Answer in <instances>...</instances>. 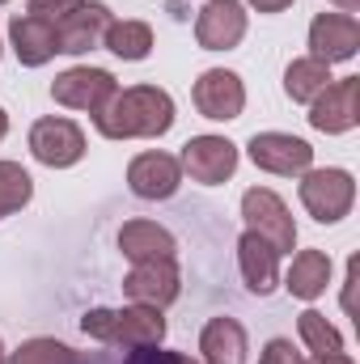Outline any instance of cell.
<instances>
[{
  "mask_svg": "<svg viewBox=\"0 0 360 364\" xmlns=\"http://www.w3.org/2000/svg\"><path fill=\"white\" fill-rule=\"evenodd\" d=\"M93 127L106 140H157L174 127V97L162 85L119 90L93 114Z\"/></svg>",
  "mask_w": 360,
  "mask_h": 364,
  "instance_id": "obj_1",
  "label": "cell"
},
{
  "mask_svg": "<svg viewBox=\"0 0 360 364\" xmlns=\"http://www.w3.org/2000/svg\"><path fill=\"white\" fill-rule=\"evenodd\" d=\"M81 331L97 339L102 348H162L166 339V318L153 305H123V309H90L81 318Z\"/></svg>",
  "mask_w": 360,
  "mask_h": 364,
  "instance_id": "obj_2",
  "label": "cell"
},
{
  "mask_svg": "<svg viewBox=\"0 0 360 364\" xmlns=\"http://www.w3.org/2000/svg\"><path fill=\"white\" fill-rule=\"evenodd\" d=\"M301 203L318 225H339L356 203V178L348 170H305L301 174Z\"/></svg>",
  "mask_w": 360,
  "mask_h": 364,
  "instance_id": "obj_3",
  "label": "cell"
},
{
  "mask_svg": "<svg viewBox=\"0 0 360 364\" xmlns=\"http://www.w3.org/2000/svg\"><path fill=\"white\" fill-rule=\"evenodd\" d=\"M242 220H246L250 233H259L268 242L275 255H292L297 250V225H292V216H288V208H284V199L275 191L250 186L242 195Z\"/></svg>",
  "mask_w": 360,
  "mask_h": 364,
  "instance_id": "obj_4",
  "label": "cell"
},
{
  "mask_svg": "<svg viewBox=\"0 0 360 364\" xmlns=\"http://www.w3.org/2000/svg\"><path fill=\"white\" fill-rule=\"evenodd\" d=\"M30 157L47 170H68L85 157V132L64 114H47L30 127Z\"/></svg>",
  "mask_w": 360,
  "mask_h": 364,
  "instance_id": "obj_5",
  "label": "cell"
},
{
  "mask_svg": "<svg viewBox=\"0 0 360 364\" xmlns=\"http://www.w3.org/2000/svg\"><path fill=\"white\" fill-rule=\"evenodd\" d=\"M246 153L263 174H275V178H301L305 170H314V149L288 132H255Z\"/></svg>",
  "mask_w": 360,
  "mask_h": 364,
  "instance_id": "obj_6",
  "label": "cell"
},
{
  "mask_svg": "<svg viewBox=\"0 0 360 364\" xmlns=\"http://www.w3.org/2000/svg\"><path fill=\"white\" fill-rule=\"evenodd\" d=\"M179 166H182V174H191L203 186H221V182L233 178V170H238V144L225 140V136H191L182 144Z\"/></svg>",
  "mask_w": 360,
  "mask_h": 364,
  "instance_id": "obj_7",
  "label": "cell"
},
{
  "mask_svg": "<svg viewBox=\"0 0 360 364\" xmlns=\"http://www.w3.org/2000/svg\"><path fill=\"white\" fill-rule=\"evenodd\" d=\"M360 123V77H339L309 102V127L327 136H344Z\"/></svg>",
  "mask_w": 360,
  "mask_h": 364,
  "instance_id": "obj_8",
  "label": "cell"
},
{
  "mask_svg": "<svg viewBox=\"0 0 360 364\" xmlns=\"http://www.w3.org/2000/svg\"><path fill=\"white\" fill-rule=\"evenodd\" d=\"M115 93H119V81H115L106 68H90V64H77V68H68V73H60V77L51 81V97H55L60 106H68V110H90V114H97Z\"/></svg>",
  "mask_w": 360,
  "mask_h": 364,
  "instance_id": "obj_9",
  "label": "cell"
},
{
  "mask_svg": "<svg viewBox=\"0 0 360 364\" xmlns=\"http://www.w3.org/2000/svg\"><path fill=\"white\" fill-rule=\"evenodd\" d=\"M191 97H195V110H199L203 119H212V123L242 119V110H246V85H242V77L229 73V68H208V73H199Z\"/></svg>",
  "mask_w": 360,
  "mask_h": 364,
  "instance_id": "obj_10",
  "label": "cell"
},
{
  "mask_svg": "<svg viewBox=\"0 0 360 364\" xmlns=\"http://www.w3.org/2000/svg\"><path fill=\"white\" fill-rule=\"evenodd\" d=\"M246 4L242 0H208L195 17V38L203 51H233L246 38Z\"/></svg>",
  "mask_w": 360,
  "mask_h": 364,
  "instance_id": "obj_11",
  "label": "cell"
},
{
  "mask_svg": "<svg viewBox=\"0 0 360 364\" xmlns=\"http://www.w3.org/2000/svg\"><path fill=\"white\" fill-rule=\"evenodd\" d=\"M360 51V21L352 13H318L309 21V55L322 64H344Z\"/></svg>",
  "mask_w": 360,
  "mask_h": 364,
  "instance_id": "obj_12",
  "label": "cell"
},
{
  "mask_svg": "<svg viewBox=\"0 0 360 364\" xmlns=\"http://www.w3.org/2000/svg\"><path fill=\"white\" fill-rule=\"evenodd\" d=\"M123 292L132 305H153V309H166L174 305L182 292V275L174 259H162V263H136L127 279H123Z\"/></svg>",
  "mask_w": 360,
  "mask_h": 364,
  "instance_id": "obj_13",
  "label": "cell"
},
{
  "mask_svg": "<svg viewBox=\"0 0 360 364\" xmlns=\"http://www.w3.org/2000/svg\"><path fill=\"white\" fill-rule=\"evenodd\" d=\"M110 21L115 17H110V9L102 0H85L77 13L55 21V51L60 55H85L93 47H102V34H106Z\"/></svg>",
  "mask_w": 360,
  "mask_h": 364,
  "instance_id": "obj_14",
  "label": "cell"
},
{
  "mask_svg": "<svg viewBox=\"0 0 360 364\" xmlns=\"http://www.w3.org/2000/svg\"><path fill=\"white\" fill-rule=\"evenodd\" d=\"M179 186H182L179 157H170V153H162V149L132 157V166H127V191H132L136 199H170Z\"/></svg>",
  "mask_w": 360,
  "mask_h": 364,
  "instance_id": "obj_15",
  "label": "cell"
},
{
  "mask_svg": "<svg viewBox=\"0 0 360 364\" xmlns=\"http://www.w3.org/2000/svg\"><path fill=\"white\" fill-rule=\"evenodd\" d=\"M9 43L21 60V68H43L47 60H55V26L34 17V13H13L9 17Z\"/></svg>",
  "mask_w": 360,
  "mask_h": 364,
  "instance_id": "obj_16",
  "label": "cell"
},
{
  "mask_svg": "<svg viewBox=\"0 0 360 364\" xmlns=\"http://www.w3.org/2000/svg\"><path fill=\"white\" fill-rule=\"evenodd\" d=\"M119 250H123V259H132V267H136V263L179 259L174 233H170L166 225H157V220H127V225L119 229Z\"/></svg>",
  "mask_w": 360,
  "mask_h": 364,
  "instance_id": "obj_17",
  "label": "cell"
},
{
  "mask_svg": "<svg viewBox=\"0 0 360 364\" xmlns=\"http://www.w3.org/2000/svg\"><path fill=\"white\" fill-rule=\"evenodd\" d=\"M238 267H242V279L255 296H271L280 288V255L250 229L238 237Z\"/></svg>",
  "mask_w": 360,
  "mask_h": 364,
  "instance_id": "obj_18",
  "label": "cell"
},
{
  "mask_svg": "<svg viewBox=\"0 0 360 364\" xmlns=\"http://www.w3.org/2000/svg\"><path fill=\"white\" fill-rule=\"evenodd\" d=\"M246 331L238 318H212L199 335V356L203 364H246Z\"/></svg>",
  "mask_w": 360,
  "mask_h": 364,
  "instance_id": "obj_19",
  "label": "cell"
},
{
  "mask_svg": "<svg viewBox=\"0 0 360 364\" xmlns=\"http://www.w3.org/2000/svg\"><path fill=\"white\" fill-rule=\"evenodd\" d=\"M331 284V255L327 250H301L292 255V267L284 275V288L297 301H318Z\"/></svg>",
  "mask_w": 360,
  "mask_h": 364,
  "instance_id": "obj_20",
  "label": "cell"
},
{
  "mask_svg": "<svg viewBox=\"0 0 360 364\" xmlns=\"http://www.w3.org/2000/svg\"><path fill=\"white\" fill-rule=\"evenodd\" d=\"M102 47L115 51L119 60H149L153 55V26L149 21H110L102 34Z\"/></svg>",
  "mask_w": 360,
  "mask_h": 364,
  "instance_id": "obj_21",
  "label": "cell"
},
{
  "mask_svg": "<svg viewBox=\"0 0 360 364\" xmlns=\"http://www.w3.org/2000/svg\"><path fill=\"white\" fill-rule=\"evenodd\" d=\"M331 81H335V77H331V64H322V60H314V55L292 60V64L284 68V93H288L292 102H314Z\"/></svg>",
  "mask_w": 360,
  "mask_h": 364,
  "instance_id": "obj_22",
  "label": "cell"
},
{
  "mask_svg": "<svg viewBox=\"0 0 360 364\" xmlns=\"http://www.w3.org/2000/svg\"><path fill=\"white\" fill-rule=\"evenodd\" d=\"M297 331H301V343L314 352V356H331V352H344V335L327 322V314L318 309H305L297 318Z\"/></svg>",
  "mask_w": 360,
  "mask_h": 364,
  "instance_id": "obj_23",
  "label": "cell"
},
{
  "mask_svg": "<svg viewBox=\"0 0 360 364\" xmlns=\"http://www.w3.org/2000/svg\"><path fill=\"white\" fill-rule=\"evenodd\" d=\"M30 199H34V178L17 161H0V220L21 212Z\"/></svg>",
  "mask_w": 360,
  "mask_h": 364,
  "instance_id": "obj_24",
  "label": "cell"
},
{
  "mask_svg": "<svg viewBox=\"0 0 360 364\" xmlns=\"http://www.w3.org/2000/svg\"><path fill=\"white\" fill-rule=\"evenodd\" d=\"M4 364H81V356L60 339H26L4 356Z\"/></svg>",
  "mask_w": 360,
  "mask_h": 364,
  "instance_id": "obj_25",
  "label": "cell"
},
{
  "mask_svg": "<svg viewBox=\"0 0 360 364\" xmlns=\"http://www.w3.org/2000/svg\"><path fill=\"white\" fill-rule=\"evenodd\" d=\"M85 0H30V9L26 13H34V17H43V21H60V17H68V13H77Z\"/></svg>",
  "mask_w": 360,
  "mask_h": 364,
  "instance_id": "obj_26",
  "label": "cell"
},
{
  "mask_svg": "<svg viewBox=\"0 0 360 364\" xmlns=\"http://www.w3.org/2000/svg\"><path fill=\"white\" fill-rule=\"evenodd\" d=\"M259 364H305V356L292 348V339H268V348H263Z\"/></svg>",
  "mask_w": 360,
  "mask_h": 364,
  "instance_id": "obj_27",
  "label": "cell"
},
{
  "mask_svg": "<svg viewBox=\"0 0 360 364\" xmlns=\"http://www.w3.org/2000/svg\"><path fill=\"white\" fill-rule=\"evenodd\" d=\"M119 364H166V352H157V348H136V352H127Z\"/></svg>",
  "mask_w": 360,
  "mask_h": 364,
  "instance_id": "obj_28",
  "label": "cell"
},
{
  "mask_svg": "<svg viewBox=\"0 0 360 364\" xmlns=\"http://www.w3.org/2000/svg\"><path fill=\"white\" fill-rule=\"evenodd\" d=\"M250 9H259V13H284V9H292V0H246Z\"/></svg>",
  "mask_w": 360,
  "mask_h": 364,
  "instance_id": "obj_29",
  "label": "cell"
},
{
  "mask_svg": "<svg viewBox=\"0 0 360 364\" xmlns=\"http://www.w3.org/2000/svg\"><path fill=\"white\" fill-rule=\"evenodd\" d=\"M305 364H356L348 352H331V356H314V360H305Z\"/></svg>",
  "mask_w": 360,
  "mask_h": 364,
  "instance_id": "obj_30",
  "label": "cell"
},
{
  "mask_svg": "<svg viewBox=\"0 0 360 364\" xmlns=\"http://www.w3.org/2000/svg\"><path fill=\"white\" fill-rule=\"evenodd\" d=\"M331 4H335L339 13H352V17H356V9H360V0H331Z\"/></svg>",
  "mask_w": 360,
  "mask_h": 364,
  "instance_id": "obj_31",
  "label": "cell"
},
{
  "mask_svg": "<svg viewBox=\"0 0 360 364\" xmlns=\"http://www.w3.org/2000/svg\"><path fill=\"white\" fill-rule=\"evenodd\" d=\"M166 364H199V360H191V356H182V352H166Z\"/></svg>",
  "mask_w": 360,
  "mask_h": 364,
  "instance_id": "obj_32",
  "label": "cell"
},
{
  "mask_svg": "<svg viewBox=\"0 0 360 364\" xmlns=\"http://www.w3.org/2000/svg\"><path fill=\"white\" fill-rule=\"evenodd\" d=\"M9 136V114H4V106H0V140Z\"/></svg>",
  "mask_w": 360,
  "mask_h": 364,
  "instance_id": "obj_33",
  "label": "cell"
},
{
  "mask_svg": "<svg viewBox=\"0 0 360 364\" xmlns=\"http://www.w3.org/2000/svg\"><path fill=\"white\" fill-rule=\"evenodd\" d=\"M4 356H9V352H4V343H0V364H4Z\"/></svg>",
  "mask_w": 360,
  "mask_h": 364,
  "instance_id": "obj_34",
  "label": "cell"
},
{
  "mask_svg": "<svg viewBox=\"0 0 360 364\" xmlns=\"http://www.w3.org/2000/svg\"><path fill=\"white\" fill-rule=\"evenodd\" d=\"M0 51H4V47H0Z\"/></svg>",
  "mask_w": 360,
  "mask_h": 364,
  "instance_id": "obj_35",
  "label": "cell"
},
{
  "mask_svg": "<svg viewBox=\"0 0 360 364\" xmlns=\"http://www.w3.org/2000/svg\"><path fill=\"white\" fill-rule=\"evenodd\" d=\"M0 4H4V0H0Z\"/></svg>",
  "mask_w": 360,
  "mask_h": 364,
  "instance_id": "obj_36",
  "label": "cell"
}]
</instances>
